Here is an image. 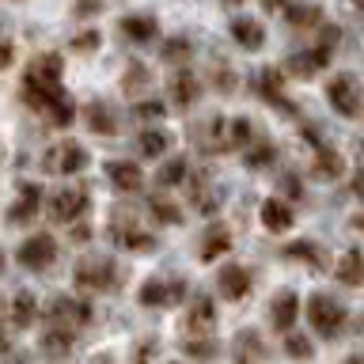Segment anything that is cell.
I'll return each mask as SVG.
<instances>
[{"instance_id":"1","label":"cell","mask_w":364,"mask_h":364,"mask_svg":"<svg viewBox=\"0 0 364 364\" xmlns=\"http://www.w3.org/2000/svg\"><path fill=\"white\" fill-rule=\"evenodd\" d=\"M23 95H27L31 107H53L61 99V61L53 53H42L34 57L31 68H27V80H23Z\"/></svg>"},{"instance_id":"2","label":"cell","mask_w":364,"mask_h":364,"mask_svg":"<svg viewBox=\"0 0 364 364\" xmlns=\"http://www.w3.org/2000/svg\"><path fill=\"white\" fill-rule=\"evenodd\" d=\"M307 318H311L315 334L338 338L341 326H346V318H349V311H346V304L330 300V296H311V300H307Z\"/></svg>"},{"instance_id":"3","label":"cell","mask_w":364,"mask_h":364,"mask_svg":"<svg viewBox=\"0 0 364 364\" xmlns=\"http://www.w3.org/2000/svg\"><path fill=\"white\" fill-rule=\"evenodd\" d=\"M326 99H330V107H334L338 114H346V118H357V114H360L357 76H349V73L334 76V80H330V87H326Z\"/></svg>"},{"instance_id":"4","label":"cell","mask_w":364,"mask_h":364,"mask_svg":"<svg viewBox=\"0 0 364 364\" xmlns=\"http://www.w3.org/2000/svg\"><path fill=\"white\" fill-rule=\"evenodd\" d=\"M84 164H87V152L76 141H65V144L50 148L42 159V167L50 171V175H76V171H84Z\"/></svg>"},{"instance_id":"5","label":"cell","mask_w":364,"mask_h":364,"mask_svg":"<svg viewBox=\"0 0 364 364\" xmlns=\"http://www.w3.org/2000/svg\"><path fill=\"white\" fill-rule=\"evenodd\" d=\"M84 209H87V190L84 186H65V190H57L53 201H50V216L57 224H73Z\"/></svg>"},{"instance_id":"6","label":"cell","mask_w":364,"mask_h":364,"mask_svg":"<svg viewBox=\"0 0 364 364\" xmlns=\"http://www.w3.org/2000/svg\"><path fill=\"white\" fill-rule=\"evenodd\" d=\"M76 284H80V289H87V292L114 289V262H107V258L80 262V266H76Z\"/></svg>"},{"instance_id":"7","label":"cell","mask_w":364,"mask_h":364,"mask_svg":"<svg viewBox=\"0 0 364 364\" xmlns=\"http://www.w3.org/2000/svg\"><path fill=\"white\" fill-rule=\"evenodd\" d=\"M53 258H57V243L50 235H31L27 243L19 247V262L27 269H46Z\"/></svg>"},{"instance_id":"8","label":"cell","mask_w":364,"mask_h":364,"mask_svg":"<svg viewBox=\"0 0 364 364\" xmlns=\"http://www.w3.org/2000/svg\"><path fill=\"white\" fill-rule=\"evenodd\" d=\"M178 296H186V284L182 281H148L141 289V304L144 307H167V304H175Z\"/></svg>"},{"instance_id":"9","label":"cell","mask_w":364,"mask_h":364,"mask_svg":"<svg viewBox=\"0 0 364 364\" xmlns=\"http://www.w3.org/2000/svg\"><path fill=\"white\" fill-rule=\"evenodd\" d=\"M91 318V307L87 304H76V300H65L57 296L50 304V323H61V326H84Z\"/></svg>"},{"instance_id":"10","label":"cell","mask_w":364,"mask_h":364,"mask_svg":"<svg viewBox=\"0 0 364 364\" xmlns=\"http://www.w3.org/2000/svg\"><path fill=\"white\" fill-rule=\"evenodd\" d=\"M216 281H220V292L228 296V300H243V296L250 292V273L243 266H224Z\"/></svg>"},{"instance_id":"11","label":"cell","mask_w":364,"mask_h":364,"mask_svg":"<svg viewBox=\"0 0 364 364\" xmlns=\"http://www.w3.org/2000/svg\"><path fill=\"white\" fill-rule=\"evenodd\" d=\"M296 315H300V300H296V292H281L277 300H273V307H269V318H273V326H277V330H292Z\"/></svg>"},{"instance_id":"12","label":"cell","mask_w":364,"mask_h":364,"mask_svg":"<svg viewBox=\"0 0 364 364\" xmlns=\"http://www.w3.org/2000/svg\"><path fill=\"white\" fill-rule=\"evenodd\" d=\"M186 326H190V334H209V330L216 326V307L213 300H193L190 304V315H186Z\"/></svg>"},{"instance_id":"13","label":"cell","mask_w":364,"mask_h":364,"mask_svg":"<svg viewBox=\"0 0 364 364\" xmlns=\"http://www.w3.org/2000/svg\"><path fill=\"white\" fill-rule=\"evenodd\" d=\"M107 175L114 178L118 190H141V182H144L141 167L129 164V159H114V164H107Z\"/></svg>"},{"instance_id":"14","label":"cell","mask_w":364,"mask_h":364,"mask_svg":"<svg viewBox=\"0 0 364 364\" xmlns=\"http://www.w3.org/2000/svg\"><path fill=\"white\" fill-rule=\"evenodd\" d=\"M84 118H87V129L91 133H102V136H110V133H118V122H114V110L107 107V102H87V110H84Z\"/></svg>"},{"instance_id":"15","label":"cell","mask_w":364,"mask_h":364,"mask_svg":"<svg viewBox=\"0 0 364 364\" xmlns=\"http://www.w3.org/2000/svg\"><path fill=\"white\" fill-rule=\"evenodd\" d=\"M292 220H296V213L284 201H266L262 205V224H266L269 232H289Z\"/></svg>"},{"instance_id":"16","label":"cell","mask_w":364,"mask_h":364,"mask_svg":"<svg viewBox=\"0 0 364 364\" xmlns=\"http://www.w3.org/2000/svg\"><path fill=\"white\" fill-rule=\"evenodd\" d=\"M326 57H330V50H311V53H292L289 57V73H296V76H315L318 68L326 65Z\"/></svg>"},{"instance_id":"17","label":"cell","mask_w":364,"mask_h":364,"mask_svg":"<svg viewBox=\"0 0 364 364\" xmlns=\"http://www.w3.org/2000/svg\"><path fill=\"white\" fill-rule=\"evenodd\" d=\"M232 38L243 46V50H262V46H266V34H262V27L255 19H235L232 23Z\"/></svg>"},{"instance_id":"18","label":"cell","mask_w":364,"mask_h":364,"mask_svg":"<svg viewBox=\"0 0 364 364\" xmlns=\"http://www.w3.org/2000/svg\"><path fill=\"white\" fill-rule=\"evenodd\" d=\"M38 201H42V190L38 186H23L19 190V201L11 205V224H23L38 213Z\"/></svg>"},{"instance_id":"19","label":"cell","mask_w":364,"mask_h":364,"mask_svg":"<svg viewBox=\"0 0 364 364\" xmlns=\"http://www.w3.org/2000/svg\"><path fill=\"white\" fill-rule=\"evenodd\" d=\"M228 247H232V232H228L224 224H213L209 235H205V243H201V258L213 262V258H220Z\"/></svg>"},{"instance_id":"20","label":"cell","mask_w":364,"mask_h":364,"mask_svg":"<svg viewBox=\"0 0 364 364\" xmlns=\"http://www.w3.org/2000/svg\"><path fill=\"white\" fill-rule=\"evenodd\" d=\"M122 34L133 42H152L156 38V19L152 16H125L122 19Z\"/></svg>"},{"instance_id":"21","label":"cell","mask_w":364,"mask_h":364,"mask_svg":"<svg viewBox=\"0 0 364 364\" xmlns=\"http://www.w3.org/2000/svg\"><path fill=\"white\" fill-rule=\"evenodd\" d=\"M114 228H118V235H122V243H125V247H133V250L156 247V239H152V235H144L141 228L129 220V216H118V220H114Z\"/></svg>"},{"instance_id":"22","label":"cell","mask_w":364,"mask_h":364,"mask_svg":"<svg viewBox=\"0 0 364 364\" xmlns=\"http://www.w3.org/2000/svg\"><path fill=\"white\" fill-rule=\"evenodd\" d=\"M258 91L266 102H277V107H289L284 102V84H281V73H273V68H262L258 73Z\"/></svg>"},{"instance_id":"23","label":"cell","mask_w":364,"mask_h":364,"mask_svg":"<svg viewBox=\"0 0 364 364\" xmlns=\"http://www.w3.org/2000/svg\"><path fill=\"white\" fill-rule=\"evenodd\" d=\"M171 99H175L178 107H190V102L198 99V80H193V73L171 76Z\"/></svg>"},{"instance_id":"24","label":"cell","mask_w":364,"mask_h":364,"mask_svg":"<svg viewBox=\"0 0 364 364\" xmlns=\"http://www.w3.org/2000/svg\"><path fill=\"white\" fill-rule=\"evenodd\" d=\"M34 315H38V307H34V296H31V292H19L16 300H11V323H16V326H31Z\"/></svg>"},{"instance_id":"25","label":"cell","mask_w":364,"mask_h":364,"mask_svg":"<svg viewBox=\"0 0 364 364\" xmlns=\"http://www.w3.org/2000/svg\"><path fill=\"white\" fill-rule=\"evenodd\" d=\"M338 277L346 281V284H360L364 281V266H360V250L353 247L346 258H341V266H338Z\"/></svg>"},{"instance_id":"26","label":"cell","mask_w":364,"mask_h":364,"mask_svg":"<svg viewBox=\"0 0 364 364\" xmlns=\"http://www.w3.org/2000/svg\"><path fill=\"white\" fill-rule=\"evenodd\" d=\"M73 326H61V330H57V326H50V334H46L42 338V346L46 349H50V353H68V349H73Z\"/></svg>"},{"instance_id":"27","label":"cell","mask_w":364,"mask_h":364,"mask_svg":"<svg viewBox=\"0 0 364 364\" xmlns=\"http://www.w3.org/2000/svg\"><path fill=\"white\" fill-rule=\"evenodd\" d=\"M318 19H323V11H318L315 4H292L289 8V23H292V27H315Z\"/></svg>"},{"instance_id":"28","label":"cell","mask_w":364,"mask_h":364,"mask_svg":"<svg viewBox=\"0 0 364 364\" xmlns=\"http://www.w3.org/2000/svg\"><path fill=\"white\" fill-rule=\"evenodd\" d=\"M171 141H167V133H159V129H148V133H141V152L152 159V156H164V148H167Z\"/></svg>"},{"instance_id":"29","label":"cell","mask_w":364,"mask_h":364,"mask_svg":"<svg viewBox=\"0 0 364 364\" xmlns=\"http://www.w3.org/2000/svg\"><path fill=\"white\" fill-rule=\"evenodd\" d=\"M182 178H186V164H182V159H171V164L159 171L156 182H159V186H178Z\"/></svg>"},{"instance_id":"30","label":"cell","mask_w":364,"mask_h":364,"mask_svg":"<svg viewBox=\"0 0 364 364\" xmlns=\"http://www.w3.org/2000/svg\"><path fill=\"white\" fill-rule=\"evenodd\" d=\"M235 353H239V357H262V353H266V346L255 338V330H247V334L235 341Z\"/></svg>"},{"instance_id":"31","label":"cell","mask_w":364,"mask_h":364,"mask_svg":"<svg viewBox=\"0 0 364 364\" xmlns=\"http://www.w3.org/2000/svg\"><path fill=\"white\" fill-rule=\"evenodd\" d=\"M273 156H277L273 144H255L243 159H247V167H266V164H273Z\"/></svg>"},{"instance_id":"32","label":"cell","mask_w":364,"mask_h":364,"mask_svg":"<svg viewBox=\"0 0 364 364\" xmlns=\"http://www.w3.org/2000/svg\"><path fill=\"white\" fill-rule=\"evenodd\" d=\"M152 216H156V220H164V224H178L182 220V213L171 201H152Z\"/></svg>"},{"instance_id":"33","label":"cell","mask_w":364,"mask_h":364,"mask_svg":"<svg viewBox=\"0 0 364 364\" xmlns=\"http://www.w3.org/2000/svg\"><path fill=\"white\" fill-rule=\"evenodd\" d=\"M284 255H289V258H304V262H311V266H318V262H323V255H318L311 243H292Z\"/></svg>"},{"instance_id":"34","label":"cell","mask_w":364,"mask_h":364,"mask_svg":"<svg viewBox=\"0 0 364 364\" xmlns=\"http://www.w3.org/2000/svg\"><path fill=\"white\" fill-rule=\"evenodd\" d=\"M284 346H289V353H292V357H315V346H311V341H307V338H300V334H292L289 341H284Z\"/></svg>"},{"instance_id":"35","label":"cell","mask_w":364,"mask_h":364,"mask_svg":"<svg viewBox=\"0 0 364 364\" xmlns=\"http://www.w3.org/2000/svg\"><path fill=\"white\" fill-rule=\"evenodd\" d=\"M318 175H341V159L334 152H318Z\"/></svg>"},{"instance_id":"36","label":"cell","mask_w":364,"mask_h":364,"mask_svg":"<svg viewBox=\"0 0 364 364\" xmlns=\"http://www.w3.org/2000/svg\"><path fill=\"white\" fill-rule=\"evenodd\" d=\"M190 53V42L186 38H171L167 46H164V57L167 61H178V57H186Z\"/></svg>"},{"instance_id":"37","label":"cell","mask_w":364,"mask_h":364,"mask_svg":"<svg viewBox=\"0 0 364 364\" xmlns=\"http://www.w3.org/2000/svg\"><path fill=\"white\" fill-rule=\"evenodd\" d=\"M133 114H136V118H159V114H164V102L144 99V102H136V107H133Z\"/></svg>"},{"instance_id":"38","label":"cell","mask_w":364,"mask_h":364,"mask_svg":"<svg viewBox=\"0 0 364 364\" xmlns=\"http://www.w3.org/2000/svg\"><path fill=\"white\" fill-rule=\"evenodd\" d=\"M250 141V125H247V118H235L232 122V136H228V144H247Z\"/></svg>"},{"instance_id":"39","label":"cell","mask_w":364,"mask_h":364,"mask_svg":"<svg viewBox=\"0 0 364 364\" xmlns=\"http://www.w3.org/2000/svg\"><path fill=\"white\" fill-rule=\"evenodd\" d=\"M182 353H186V357H213L216 346H213V341H186Z\"/></svg>"},{"instance_id":"40","label":"cell","mask_w":364,"mask_h":364,"mask_svg":"<svg viewBox=\"0 0 364 364\" xmlns=\"http://www.w3.org/2000/svg\"><path fill=\"white\" fill-rule=\"evenodd\" d=\"M53 125H68V122H73V102H65V99H57L53 102Z\"/></svg>"},{"instance_id":"41","label":"cell","mask_w":364,"mask_h":364,"mask_svg":"<svg viewBox=\"0 0 364 364\" xmlns=\"http://www.w3.org/2000/svg\"><path fill=\"white\" fill-rule=\"evenodd\" d=\"M73 46H76V50H95V46H99V34L87 31V34H80V38H73Z\"/></svg>"},{"instance_id":"42","label":"cell","mask_w":364,"mask_h":364,"mask_svg":"<svg viewBox=\"0 0 364 364\" xmlns=\"http://www.w3.org/2000/svg\"><path fill=\"white\" fill-rule=\"evenodd\" d=\"M8 65H11V46L0 42V68H8Z\"/></svg>"},{"instance_id":"43","label":"cell","mask_w":364,"mask_h":364,"mask_svg":"<svg viewBox=\"0 0 364 364\" xmlns=\"http://www.w3.org/2000/svg\"><path fill=\"white\" fill-rule=\"evenodd\" d=\"M11 346H8V338H4V326H0V353H8Z\"/></svg>"},{"instance_id":"44","label":"cell","mask_w":364,"mask_h":364,"mask_svg":"<svg viewBox=\"0 0 364 364\" xmlns=\"http://www.w3.org/2000/svg\"><path fill=\"white\" fill-rule=\"evenodd\" d=\"M262 4H266V8H281L284 0H262Z\"/></svg>"},{"instance_id":"45","label":"cell","mask_w":364,"mask_h":364,"mask_svg":"<svg viewBox=\"0 0 364 364\" xmlns=\"http://www.w3.org/2000/svg\"><path fill=\"white\" fill-rule=\"evenodd\" d=\"M224 4H243V0H224Z\"/></svg>"},{"instance_id":"46","label":"cell","mask_w":364,"mask_h":364,"mask_svg":"<svg viewBox=\"0 0 364 364\" xmlns=\"http://www.w3.org/2000/svg\"><path fill=\"white\" fill-rule=\"evenodd\" d=\"M0 266H4V258H0Z\"/></svg>"}]
</instances>
